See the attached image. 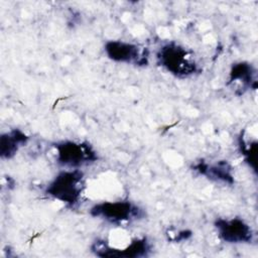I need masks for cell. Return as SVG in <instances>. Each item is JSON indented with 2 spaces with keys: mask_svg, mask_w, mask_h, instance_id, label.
I'll return each mask as SVG.
<instances>
[{
  "mask_svg": "<svg viewBox=\"0 0 258 258\" xmlns=\"http://www.w3.org/2000/svg\"><path fill=\"white\" fill-rule=\"evenodd\" d=\"M156 60L158 66L179 79L191 77L199 72L192 52L175 41L162 44L156 52Z\"/></svg>",
  "mask_w": 258,
  "mask_h": 258,
  "instance_id": "7a4b0ae2",
  "label": "cell"
},
{
  "mask_svg": "<svg viewBox=\"0 0 258 258\" xmlns=\"http://www.w3.org/2000/svg\"><path fill=\"white\" fill-rule=\"evenodd\" d=\"M166 235L168 236L169 241L180 242V241H184V240H187L188 238H190L192 235V232L189 230H179L175 233H172L171 231H169V232H167Z\"/></svg>",
  "mask_w": 258,
  "mask_h": 258,
  "instance_id": "7c38bea8",
  "label": "cell"
},
{
  "mask_svg": "<svg viewBox=\"0 0 258 258\" xmlns=\"http://www.w3.org/2000/svg\"><path fill=\"white\" fill-rule=\"evenodd\" d=\"M85 189V175L79 168H70L58 172L46 185L44 192L61 202L67 208H76Z\"/></svg>",
  "mask_w": 258,
  "mask_h": 258,
  "instance_id": "6da1fadb",
  "label": "cell"
},
{
  "mask_svg": "<svg viewBox=\"0 0 258 258\" xmlns=\"http://www.w3.org/2000/svg\"><path fill=\"white\" fill-rule=\"evenodd\" d=\"M218 237L230 244L251 243L254 240V232L250 225L240 218H218L215 223Z\"/></svg>",
  "mask_w": 258,
  "mask_h": 258,
  "instance_id": "52a82bcc",
  "label": "cell"
},
{
  "mask_svg": "<svg viewBox=\"0 0 258 258\" xmlns=\"http://www.w3.org/2000/svg\"><path fill=\"white\" fill-rule=\"evenodd\" d=\"M227 86L235 89L236 95H243L249 89H257L256 69L248 61H238L232 64Z\"/></svg>",
  "mask_w": 258,
  "mask_h": 258,
  "instance_id": "ba28073f",
  "label": "cell"
},
{
  "mask_svg": "<svg viewBox=\"0 0 258 258\" xmlns=\"http://www.w3.org/2000/svg\"><path fill=\"white\" fill-rule=\"evenodd\" d=\"M56 153V162L68 168H79L92 164L98 160V154L88 142L64 140L53 145Z\"/></svg>",
  "mask_w": 258,
  "mask_h": 258,
  "instance_id": "277c9868",
  "label": "cell"
},
{
  "mask_svg": "<svg viewBox=\"0 0 258 258\" xmlns=\"http://www.w3.org/2000/svg\"><path fill=\"white\" fill-rule=\"evenodd\" d=\"M90 215L110 224L121 225L141 220L145 213L143 209L130 201H117L94 205L90 210Z\"/></svg>",
  "mask_w": 258,
  "mask_h": 258,
  "instance_id": "3957f363",
  "label": "cell"
},
{
  "mask_svg": "<svg viewBox=\"0 0 258 258\" xmlns=\"http://www.w3.org/2000/svg\"><path fill=\"white\" fill-rule=\"evenodd\" d=\"M191 168L197 173L204 175L213 181L227 184H233L235 181L233 175V167L227 160H218L213 163L200 160L196 162Z\"/></svg>",
  "mask_w": 258,
  "mask_h": 258,
  "instance_id": "9c48e42d",
  "label": "cell"
},
{
  "mask_svg": "<svg viewBox=\"0 0 258 258\" xmlns=\"http://www.w3.org/2000/svg\"><path fill=\"white\" fill-rule=\"evenodd\" d=\"M241 154L244 156L245 162L256 172V156H257V141L248 142L241 133L238 139Z\"/></svg>",
  "mask_w": 258,
  "mask_h": 258,
  "instance_id": "8fae6325",
  "label": "cell"
},
{
  "mask_svg": "<svg viewBox=\"0 0 258 258\" xmlns=\"http://www.w3.org/2000/svg\"><path fill=\"white\" fill-rule=\"evenodd\" d=\"M91 251L98 257H123L140 258L146 257L151 252V244L146 237L133 239L128 246L123 249L111 247L105 240H96L91 245Z\"/></svg>",
  "mask_w": 258,
  "mask_h": 258,
  "instance_id": "8992f818",
  "label": "cell"
},
{
  "mask_svg": "<svg viewBox=\"0 0 258 258\" xmlns=\"http://www.w3.org/2000/svg\"><path fill=\"white\" fill-rule=\"evenodd\" d=\"M28 140V135L18 128L2 133L0 136V157L2 159H11Z\"/></svg>",
  "mask_w": 258,
  "mask_h": 258,
  "instance_id": "30bf717a",
  "label": "cell"
},
{
  "mask_svg": "<svg viewBox=\"0 0 258 258\" xmlns=\"http://www.w3.org/2000/svg\"><path fill=\"white\" fill-rule=\"evenodd\" d=\"M107 56L116 62L132 63L137 67L148 64L149 51L146 47L123 40H109L104 45Z\"/></svg>",
  "mask_w": 258,
  "mask_h": 258,
  "instance_id": "5b68a950",
  "label": "cell"
}]
</instances>
